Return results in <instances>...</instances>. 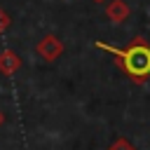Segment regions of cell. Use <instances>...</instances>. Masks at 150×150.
<instances>
[{"label":"cell","instance_id":"obj_1","mask_svg":"<svg viewBox=\"0 0 150 150\" xmlns=\"http://www.w3.org/2000/svg\"><path fill=\"white\" fill-rule=\"evenodd\" d=\"M96 49L108 52L115 59V66L134 82V84H145L150 80V42L141 35H136L127 47H112L105 42H94Z\"/></svg>","mask_w":150,"mask_h":150},{"label":"cell","instance_id":"obj_2","mask_svg":"<svg viewBox=\"0 0 150 150\" xmlns=\"http://www.w3.org/2000/svg\"><path fill=\"white\" fill-rule=\"evenodd\" d=\"M35 54H38L42 61L54 63V61L63 54V42H61L56 35L47 33L45 38H40V40H38V45H35Z\"/></svg>","mask_w":150,"mask_h":150},{"label":"cell","instance_id":"obj_3","mask_svg":"<svg viewBox=\"0 0 150 150\" xmlns=\"http://www.w3.org/2000/svg\"><path fill=\"white\" fill-rule=\"evenodd\" d=\"M105 16L110 23H124L131 16V7L124 0H105Z\"/></svg>","mask_w":150,"mask_h":150},{"label":"cell","instance_id":"obj_4","mask_svg":"<svg viewBox=\"0 0 150 150\" xmlns=\"http://www.w3.org/2000/svg\"><path fill=\"white\" fill-rule=\"evenodd\" d=\"M21 68V56L14 49H2L0 52V75L12 77L14 73H19Z\"/></svg>","mask_w":150,"mask_h":150},{"label":"cell","instance_id":"obj_5","mask_svg":"<svg viewBox=\"0 0 150 150\" xmlns=\"http://www.w3.org/2000/svg\"><path fill=\"white\" fill-rule=\"evenodd\" d=\"M108 150H136V148H134V143H131L127 136H117V138L108 145Z\"/></svg>","mask_w":150,"mask_h":150},{"label":"cell","instance_id":"obj_6","mask_svg":"<svg viewBox=\"0 0 150 150\" xmlns=\"http://www.w3.org/2000/svg\"><path fill=\"white\" fill-rule=\"evenodd\" d=\"M9 23H12V19H9V14H7V12H5L2 7H0V35H2V33H5L7 28H9Z\"/></svg>","mask_w":150,"mask_h":150},{"label":"cell","instance_id":"obj_7","mask_svg":"<svg viewBox=\"0 0 150 150\" xmlns=\"http://www.w3.org/2000/svg\"><path fill=\"white\" fill-rule=\"evenodd\" d=\"M2 124H5V115L0 112V127H2Z\"/></svg>","mask_w":150,"mask_h":150},{"label":"cell","instance_id":"obj_8","mask_svg":"<svg viewBox=\"0 0 150 150\" xmlns=\"http://www.w3.org/2000/svg\"><path fill=\"white\" fill-rule=\"evenodd\" d=\"M94 2H105V0H94Z\"/></svg>","mask_w":150,"mask_h":150}]
</instances>
